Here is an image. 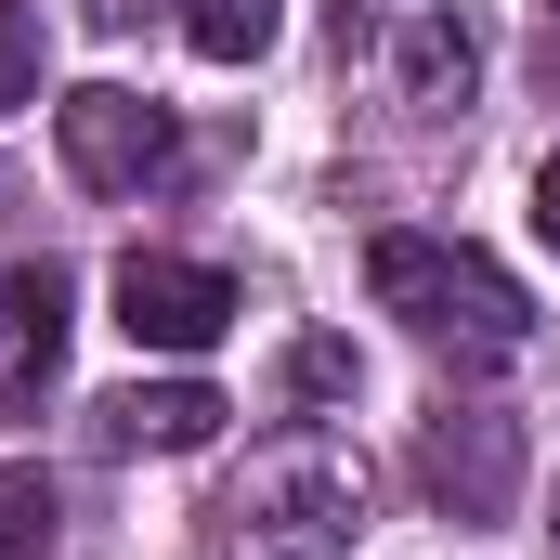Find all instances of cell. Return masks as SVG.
I'll list each match as a JSON object with an SVG mask.
<instances>
[{"label": "cell", "instance_id": "1", "mask_svg": "<svg viewBox=\"0 0 560 560\" xmlns=\"http://www.w3.org/2000/svg\"><path fill=\"white\" fill-rule=\"evenodd\" d=\"M365 287H378V313H405L430 352H456V365H509V352L535 339L522 275L482 261L469 235H378V248H365Z\"/></svg>", "mask_w": 560, "mask_h": 560}, {"label": "cell", "instance_id": "2", "mask_svg": "<svg viewBox=\"0 0 560 560\" xmlns=\"http://www.w3.org/2000/svg\"><path fill=\"white\" fill-rule=\"evenodd\" d=\"M222 522H235V535H222V560H352L365 469H352L326 430H300V443H275V456H261V482H248Z\"/></svg>", "mask_w": 560, "mask_h": 560}, {"label": "cell", "instance_id": "3", "mask_svg": "<svg viewBox=\"0 0 560 560\" xmlns=\"http://www.w3.org/2000/svg\"><path fill=\"white\" fill-rule=\"evenodd\" d=\"M352 39L392 52V92H405L418 118H456L469 79H482V26H469L456 0H392V13H378V0H339V52H352Z\"/></svg>", "mask_w": 560, "mask_h": 560}, {"label": "cell", "instance_id": "4", "mask_svg": "<svg viewBox=\"0 0 560 560\" xmlns=\"http://www.w3.org/2000/svg\"><path fill=\"white\" fill-rule=\"evenodd\" d=\"M52 143H66V170H79L92 196H143V183H170V156H183L170 105H156V92H118V79L66 92V105H52Z\"/></svg>", "mask_w": 560, "mask_h": 560}, {"label": "cell", "instance_id": "5", "mask_svg": "<svg viewBox=\"0 0 560 560\" xmlns=\"http://www.w3.org/2000/svg\"><path fill=\"white\" fill-rule=\"evenodd\" d=\"M418 495L443 522H509V509H522V418L443 405V418L418 430Z\"/></svg>", "mask_w": 560, "mask_h": 560}, {"label": "cell", "instance_id": "6", "mask_svg": "<svg viewBox=\"0 0 560 560\" xmlns=\"http://www.w3.org/2000/svg\"><path fill=\"white\" fill-rule=\"evenodd\" d=\"M235 313H248V300H235L222 261H170V248H131V261H118V326H131L143 352H209Z\"/></svg>", "mask_w": 560, "mask_h": 560}, {"label": "cell", "instance_id": "7", "mask_svg": "<svg viewBox=\"0 0 560 560\" xmlns=\"http://www.w3.org/2000/svg\"><path fill=\"white\" fill-rule=\"evenodd\" d=\"M66 326H79V300H66L52 261L0 275V418H39V392L66 378Z\"/></svg>", "mask_w": 560, "mask_h": 560}, {"label": "cell", "instance_id": "8", "mask_svg": "<svg viewBox=\"0 0 560 560\" xmlns=\"http://www.w3.org/2000/svg\"><path fill=\"white\" fill-rule=\"evenodd\" d=\"M222 418H235V405H222L209 378H131V392L92 405V443H105V456H196Z\"/></svg>", "mask_w": 560, "mask_h": 560}, {"label": "cell", "instance_id": "9", "mask_svg": "<svg viewBox=\"0 0 560 560\" xmlns=\"http://www.w3.org/2000/svg\"><path fill=\"white\" fill-rule=\"evenodd\" d=\"M183 39L209 66H261L275 52V0H183Z\"/></svg>", "mask_w": 560, "mask_h": 560}, {"label": "cell", "instance_id": "10", "mask_svg": "<svg viewBox=\"0 0 560 560\" xmlns=\"http://www.w3.org/2000/svg\"><path fill=\"white\" fill-rule=\"evenodd\" d=\"M66 535V509H52V482L39 469H0V560H39Z\"/></svg>", "mask_w": 560, "mask_h": 560}, {"label": "cell", "instance_id": "11", "mask_svg": "<svg viewBox=\"0 0 560 560\" xmlns=\"http://www.w3.org/2000/svg\"><path fill=\"white\" fill-rule=\"evenodd\" d=\"M39 105V0H0V118Z\"/></svg>", "mask_w": 560, "mask_h": 560}, {"label": "cell", "instance_id": "12", "mask_svg": "<svg viewBox=\"0 0 560 560\" xmlns=\"http://www.w3.org/2000/svg\"><path fill=\"white\" fill-rule=\"evenodd\" d=\"M287 392H300V405H326V392H352V352H339V339H300V365H287Z\"/></svg>", "mask_w": 560, "mask_h": 560}, {"label": "cell", "instance_id": "13", "mask_svg": "<svg viewBox=\"0 0 560 560\" xmlns=\"http://www.w3.org/2000/svg\"><path fill=\"white\" fill-rule=\"evenodd\" d=\"M183 0H92V39H143V26H170Z\"/></svg>", "mask_w": 560, "mask_h": 560}, {"label": "cell", "instance_id": "14", "mask_svg": "<svg viewBox=\"0 0 560 560\" xmlns=\"http://www.w3.org/2000/svg\"><path fill=\"white\" fill-rule=\"evenodd\" d=\"M535 235H548V248H560V156H548V170H535Z\"/></svg>", "mask_w": 560, "mask_h": 560}, {"label": "cell", "instance_id": "15", "mask_svg": "<svg viewBox=\"0 0 560 560\" xmlns=\"http://www.w3.org/2000/svg\"><path fill=\"white\" fill-rule=\"evenodd\" d=\"M548 39H560V0H548Z\"/></svg>", "mask_w": 560, "mask_h": 560}]
</instances>
